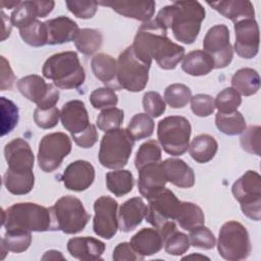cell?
<instances>
[{"label":"cell","instance_id":"obj_56","mask_svg":"<svg viewBox=\"0 0 261 261\" xmlns=\"http://www.w3.org/2000/svg\"><path fill=\"white\" fill-rule=\"evenodd\" d=\"M15 76L9 62L4 56H1V91L10 90L14 84Z\"/></svg>","mask_w":261,"mask_h":261},{"label":"cell","instance_id":"obj_20","mask_svg":"<svg viewBox=\"0 0 261 261\" xmlns=\"http://www.w3.org/2000/svg\"><path fill=\"white\" fill-rule=\"evenodd\" d=\"M60 119L71 137L85 132L91 124L85 103L81 100L66 102L61 108Z\"/></svg>","mask_w":261,"mask_h":261},{"label":"cell","instance_id":"obj_29","mask_svg":"<svg viewBox=\"0 0 261 261\" xmlns=\"http://www.w3.org/2000/svg\"><path fill=\"white\" fill-rule=\"evenodd\" d=\"M130 245L142 257L157 254L164 245V239L157 228L145 227L130 239Z\"/></svg>","mask_w":261,"mask_h":261},{"label":"cell","instance_id":"obj_51","mask_svg":"<svg viewBox=\"0 0 261 261\" xmlns=\"http://www.w3.org/2000/svg\"><path fill=\"white\" fill-rule=\"evenodd\" d=\"M60 117V112L57 107L41 109L36 108L34 111V121L36 124L44 129L52 128L57 125Z\"/></svg>","mask_w":261,"mask_h":261},{"label":"cell","instance_id":"obj_4","mask_svg":"<svg viewBox=\"0 0 261 261\" xmlns=\"http://www.w3.org/2000/svg\"><path fill=\"white\" fill-rule=\"evenodd\" d=\"M44 77L51 80L59 89L70 90L81 87L86 79L85 69L74 51H65L50 56L42 68Z\"/></svg>","mask_w":261,"mask_h":261},{"label":"cell","instance_id":"obj_14","mask_svg":"<svg viewBox=\"0 0 261 261\" xmlns=\"http://www.w3.org/2000/svg\"><path fill=\"white\" fill-rule=\"evenodd\" d=\"M203 49L213 59L214 68L226 67L233 57L228 28L225 24H216L210 28L204 37Z\"/></svg>","mask_w":261,"mask_h":261},{"label":"cell","instance_id":"obj_28","mask_svg":"<svg viewBox=\"0 0 261 261\" xmlns=\"http://www.w3.org/2000/svg\"><path fill=\"white\" fill-rule=\"evenodd\" d=\"M214 10L233 23L248 18H255V10L252 2L248 0H221L207 2Z\"/></svg>","mask_w":261,"mask_h":261},{"label":"cell","instance_id":"obj_27","mask_svg":"<svg viewBox=\"0 0 261 261\" xmlns=\"http://www.w3.org/2000/svg\"><path fill=\"white\" fill-rule=\"evenodd\" d=\"M91 67L96 79L112 90L121 89L117 81V62L108 54L98 53L91 60Z\"/></svg>","mask_w":261,"mask_h":261},{"label":"cell","instance_id":"obj_40","mask_svg":"<svg viewBox=\"0 0 261 261\" xmlns=\"http://www.w3.org/2000/svg\"><path fill=\"white\" fill-rule=\"evenodd\" d=\"M161 162V148L157 141L149 140L143 143L137 151L135 157V166L139 170L142 167Z\"/></svg>","mask_w":261,"mask_h":261},{"label":"cell","instance_id":"obj_57","mask_svg":"<svg viewBox=\"0 0 261 261\" xmlns=\"http://www.w3.org/2000/svg\"><path fill=\"white\" fill-rule=\"evenodd\" d=\"M1 15H2V19H3V33H2V41H4L7 37H9L10 35V32H11V27H12V23L11 21H9L8 23L6 22L7 20V16L4 14L3 11H1Z\"/></svg>","mask_w":261,"mask_h":261},{"label":"cell","instance_id":"obj_16","mask_svg":"<svg viewBox=\"0 0 261 261\" xmlns=\"http://www.w3.org/2000/svg\"><path fill=\"white\" fill-rule=\"evenodd\" d=\"M236 33L234 50L246 59L254 58L259 51V27L255 18L243 19L233 24Z\"/></svg>","mask_w":261,"mask_h":261},{"label":"cell","instance_id":"obj_33","mask_svg":"<svg viewBox=\"0 0 261 261\" xmlns=\"http://www.w3.org/2000/svg\"><path fill=\"white\" fill-rule=\"evenodd\" d=\"M6 190L13 195H25L30 193L35 185V175L30 172H15L7 169L3 176Z\"/></svg>","mask_w":261,"mask_h":261},{"label":"cell","instance_id":"obj_3","mask_svg":"<svg viewBox=\"0 0 261 261\" xmlns=\"http://www.w3.org/2000/svg\"><path fill=\"white\" fill-rule=\"evenodd\" d=\"M50 210L32 202L15 203L2 210V225L6 230L47 231L51 229Z\"/></svg>","mask_w":261,"mask_h":261},{"label":"cell","instance_id":"obj_43","mask_svg":"<svg viewBox=\"0 0 261 261\" xmlns=\"http://www.w3.org/2000/svg\"><path fill=\"white\" fill-rule=\"evenodd\" d=\"M242 103L241 94L233 88H225L217 94L214 104L220 113H230L237 111Z\"/></svg>","mask_w":261,"mask_h":261},{"label":"cell","instance_id":"obj_6","mask_svg":"<svg viewBox=\"0 0 261 261\" xmlns=\"http://www.w3.org/2000/svg\"><path fill=\"white\" fill-rule=\"evenodd\" d=\"M134 145L135 139L126 128L106 132L100 143L99 162L106 168L120 169L126 165Z\"/></svg>","mask_w":261,"mask_h":261},{"label":"cell","instance_id":"obj_50","mask_svg":"<svg viewBox=\"0 0 261 261\" xmlns=\"http://www.w3.org/2000/svg\"><path fill=\"white\" fill-rule=\"evenodd\" d=\"M143 108L151 117H159L161 116L166 109V104L162 96L154 91H150L145 93L143 97Z\"/></svg>","mask_w":261,"mask_h":261},{"label":"cell","instance_id":"obj_46","mask_svg":"<svg viewBox=\"0 0 261 261\" xmlns=\"http://www.w3.org/2000/svg\"><path fill=\"white\" fill-rule=\"evenodd\" d=\"M90 102L95 109H106L115 107L118 102V97L110 88H98L91 93Z\"/></svg>","mask_w":261,"mask_h":261},{"label":"cell","instance_id":"obj_55","mask_svg":"<svg viewBox=\"0 0 261 261\" xmlns=\"http://www.w3.org/2000/svg\"><path fill=\"white\" fill-rule=\"evenodd\" d=\"M72 139L81 148H92L98 141V132L94 124H90V126L85 132L72 136Z\"/></svg>","mask_w":261,"mask_h":261},{"label":"cell","instance_id":"obj_36","mask_svg":"<svg viewBox=\"0 0 261 261\" xmlns=\"http://www.w3.org/2000/svg\"><path fill=\"white\" fill-rule=\"evenodd\" d=\"M32 243V234L30 231L19 230H6L3 239L1 240V253L2 259L5 254L9 252L22 253L27 251Z\"/></svg>","mask_w":261,"mask_h":261},{"label":"cell","instance_id":"obj_32","mask_svg":"<svg viewBox=\"0 0 261 261\" xmlns=\"http://www.w3.org/2000/svg\"><path fill=\"white\" fill-rule=\"evenodd\" d=\"M231 86L240 94L244 96H252L260 89L259 73L253 68H241L232 75Z\"/></svg>","mask_w":261,"mask_h":261},{"label":"cell","instance_id":"obj_31","mask_svg":"<svg viewBox=\"0 0 261 261\" xmlns=\"http://www.w3.org/2000/svg\"><path fill=\"white\" fill-rule=\"evenodd\" d=\"M218 144L216 140L207 134L195 137L189 146L191 157L198 163H207L212 160L217 152Z\"/></svg>","mask_w":261,"mask_h":261},{"label":"cell","instance_id":"obj_23","mask_svg":"<svg viewBox=\"0 0 261 261\" xmlns=\"http://www.w3.org/2000/svg\"><path fill=\"white\" fill-rule=\"evenodd\" d=\"M147 211L148 207L142 198L134 197L126 200L119 207L117 215L118 227L123 232L136 229L142 223V220L146 218Z\"/></svg>","mask_w":261,"mask_h":261},{"label":"cell","instance_id":"obj_21","mask_svg":"<svg viewBox=\"0 0 261 261\" xmlns=\"http://www.w3.org/2000/svg\"><path fill=\"white\" fill-rule=\"evenodd\" d=\"M98 4L108 6L115 12L121 14L124 17L134 18L140 21L147 22L151 20L155 12L156 3L152 0L148 1H100Z\"/></svg>","mask_w":261,"mask_h":261},{"label":"cell","instance_id":"obj_49","mask_svg":"<svg viewBox=\"0 0 261 261\" xmlns=\"http://www.w3.org/2000/svg\"><path fill=\"white\" fill-rule=\"evenodd\" d=\"M260 138L261 127L259 125H251L242 133L241 146L243 150L250 154L260 155Z\"/></svg>","mask_w":261,"mask_h":261},{"label":"cell","instance_id":"obj_53","mask_svg":"<svg viewBox=\"0 0 261 261\" xmlns=\"http://www.w3.org/2000/svg\"><path fill=\"white\" fill-rule=\"evenodd\" d=\"M68 10L79 18L89 19L92 18L98 9L97 1H66Z\"/></svg>","mask_w":261,"mask_h":261},{"label":"cell","instance_id":"obj_5","mask_svg":"<svg viewBox=\"0 0 261 261\" xmlns=\"http://www.w3.org/2000/svg\"><path fill=\"white\" fill-rule=\"evenodd\" d=\"M49 210L52 219L50 230H61L67 234L84 230L91 218L82 201L73 196L59 198Z\"/></svg>","mask_w":261,"mask_h":261},{"label":"cell","instance_id":"obj_60","mask_svg":"<svg viewBox=\"0 0 261 261\" xmlns=\"http://www.w3.org/2000/svg\"><path fill=\"white\" fill-rule=\"evenodd\" d=\"M193 257H196V258H201V259H209L208 257L206 256H203V255H198V254H193V255H190V256H187L182 259H188V258H193Z\"/></svg>","mask_w":261,"mask_h":261},{"label":"cell","instance_id":"obj_18","mask_svg":"<svg viewBox=\"0 0 261 261\" xmlns=\"http://www.w3.org/2000/svg\"><path fill=\"white\" fill-rule=\"evenodd\" d=\"M60 179L67 190L83 192L94 182L95 168L89 161L76 160L65 168Z\"/></svg>","mask_w":261,"mask_h":261},{"label":"cell","instance_id":"obj_25","mask_svg":"<svg viewBox=\"0 0 261 261\" xmlns=\"http://www.w3.org/2000/svg\"><path fill=\"white\" fill-rule=\"evenodd\" d=\"M48 34L47 44L60 45L74 41L80 29L77 23L67 16H57L45 21Z\"/></svg>","mask_w":261,"mask_h":261},{"label":"cell","instance_id":"obj_37","mask_svg":"<svg viewBox=\"0 0 261 261\" xmlns=\"http://www.w3.org/2000/svg\"><path fill=\"white\" fill-rule=\"evenodd\" d=\"M216 127L227 136H237L246 129V120L238 110L230 113L217 112L215 115Z\"/></svg>","mask_w":261,"mask_h":261},{"label":"cell","instance_id":"obj_19","mask_svg":"<svg viewBox=\"0 0 261 261\" xmlns=\"http://www.w3.org/2000/svg\"><path fill=\"white\" fill-rule=\"evenodd\" d=\"M55 2L52 0H27L21 1L20 4L14 8L10 15V21L12 25L21 29L38 17L47 16L54 8Z\"/></svg>","mask_w":261,"mask_h":261},{"label":"cell","instance_id":"obj_41","mask_svg":"<svg viewBox=\"0 0 261 261\" xmlns=\"http://www.w3.org/2000/svg\"><path fill=\"white\" fill-rule=\"evenodd\" d=\"M135 141L143 140L152 136L154 132V121L146 113H138L133 116L126 127Z\"/></svg>","mask_w":261,"mask_h":261},{"label":"cell","instance_id":"obj_13","mask_svg":"<svg viewBox=\"0 0 261 261\" xmlns=\"http://www.w3.org/2000/svg\"><path fill=\"white\" fill-rule=\"evenodd\" d=\"M17 89L24 98L37 104L38 108L47 109L56 105L59 100V91L52 84H47L43 77L30 74L18 80Z\"/></svg>","mask_w":261,"mask_h":261},{"label":"cell","instance_id":"obj_9","mask_svg":"<svg viewBox=\"0 0 261 261\" xmlns=\"http://www.w3.org/2000/svg\"><path fill=\"white\" fill-rule=\"evenodd\" d=\"M234 199L248 218L259 221L261 218V176L254 170L246 171L231 187Z\"/></svg>","mask_w":261,"mask_h":261},{"label":"cell","instance_id":"obj_12","mask_svg":"<svg viewBox=\"0 0 261 261\" xmlns=\"http://www.w3.org/2000/svg\"><path fill=\"white\" fill-rule=\"evenodd\" d=\"M146 220L155 228L161 229L176 218L180 202L168 189H163L149 200Z\"/></svg>","mask_w":261,"mask_h":261},{"label":"cell","instance_id":"obj_35","mask_svg":"<svg viewBox=\"0 0 261 261\" xmlns=\"http://www.w3.org/2000/svg\"><path fill=\"white\" fill-rule=\"evenodd\" d=\"M178 225L185 230H191L205 222L204 212L197 204L192 202H180L176 218Z\"/></svg>","mask_w":261,"mask_h":261},{"label":"cell","instance_id":"obj_17","mask_svg":"<svg viewBox=\"0 0 261 261\" xmlns=\"http://www.w3.org/2000/svg\"><path fill=\"white\" fill-rule=\"evenodd\" d=\"M4 157L8 169L15 172L33 171L35 156L30 144L21 138H16L5 145Z\"/></svg>","mask_w":261,"mask_h":261},{"label":"cell","instance_id":"obj_15","mask_svg":"<svg viewBox=\"0 0 261 261\" xmlns=\"http://www.w3.org/2000/svg\"><path fill=\"white\" fill-rule=\"evenodd\" d=\"M116 200L109 196H101L94 203V232L103 239H112L118 229Z\"/></svg>","mask_w":261,"mask_h":261},{"label":"cell","instance_id":"obj_59","mask_svg":"<svg viewBox=\"0 0 261 261\" xmlns=\"http://www.w3.org/2000/svg\"><path fill=\"white\" fill-rule=\"evenodd\" d=\"M21 1H6V0H2L0 2L1 7L2 8H7V9H11V8H15L20 4Z\"/></svg>","mask_w":261,"mask_h":261},{"label":"cell","instance_id":"obj_2","mask_svg":"<svg viewBox=\"0 0 261 261\" xmlns=\"http://www.w3.org/2000/svg\"><path fill=\"white\" fill-rule=\"evenodd\" d=\"M205 14L198 1H176L161 8L155 20L165 30L170 29L177 41L190 45L196 41Z\"/></svg>","mask_w":261,"mask_h":261},{"label":"cell","instance_id":"obj_47","mask_svg":"<svg viewBox=\"0 0 261 261\" xmlns=\"http://www.w3.org/2000/svg\"><path fill=\"white\" fill-rule=\"evenodd\" d=\"M190 243L193 247L210 250L214 248L216 240L213 232L204 225H199L190 230Z\"/></svg>","mask_w":261,"mask_h":261},{"label":"cell","instance_id":"obj_11","mask_svg":"<svg viewBox=\"0 0 261 261\" xmlns=\"http://www.w3.org/2000/svg\"><path fill=\"white\" fill-rule=\"evenodd\" d=\"M71 151V140L61 132L44 136L39 144L38 163L44 172L56 170Z\"/></svg>","mask_w":261,"mask_h":261},{"label":"cell","instance_id":"obj_44","mask_svg":"<svg viewBox=\"0 0 261 261\" xmlns=\"http://www.w3.org/2000/svg\"><path fill=\"white\" fill-rule=\"evenodd\" d=\"M1 101V136L9 134L18 122V108L9 99L0 98Z\"/></svg>","mask_w":261,"mask_h":261},{"label":"cell","instance_id":"obj_30","mask_svg":"<svg viewBox=\"0 0 261 261\" xmlns=\"http://www.w3.org/2000/svg\"><path fill=\"white\" fill-rule=\"evenodd\" d=\"M181 69L193 76L206 75L214 69V62L204 50H194L184 56Z\"/></svg>","mask_w":261,"mask_h":261},{"label":"cell","instance_id":"obj_26","mask_svg":"<svg viewBox=\"0 0 261 261\" xmlns=\"http://www.w3.org/2000/svg\"><path fill=\"white\" fill-rule=\"evenodd\" d=\"M167 181L180 189H189L195 185L194 170L181 159L167 158L161 162Z\"/></svg>","mask_w":261,"mask_h":261},{"label":"cell","instance_id":"obj_38","mask_svg":"<svg viewBox=\"0 0 261 261\" xmlns=\"http://www.w3.org/2000/svg\"><path fill=\"white\" fill-rule=\"evenodd\" d=\"M73 42L81 53L90 56L101 48L103 36L98 30L80 29Z\"/></svg>","mask_w":261,"mask_h":261},{"label":"cell","instance_id":"obj_42","mask_svg":"<svg viewBox=\"0 0 261 261\" xmlns=\"http://www.w3.org/2000/svg\"><path fill=\"white\" fill-rule=\"evenodd\" d=\"M191 98L192 91L184 84L169 85L164 91V100L171 108H184Z\"/></svg>","mask_w":261,"mask_h":261},{"label":"cell","instance_id":"obj_8","mask_svg":"<svg viewBox=\"0 0 261 261\" xmlns=\"http://www.w3.org/2000/svg\"><path fill=\"white\" fill-rule=\"evenodd\" d=\"M217 250L219 255L228 261L248 258L251 253V242L247 228L236 220L223 223L218 234Z\"/></svg>","mask_w":261,"mask_h":261},{"label":"cell","instance_id":"obj_22","mask_svg":"<svg viewBox=\"0 0 261 261\" xmlns=\"http://www.w3.org/2000/svg\"><path fill=\"white\" fill-rule=\"evenodd\" d=\"M167 182L161 162L152 163L139 169L138 190L140 194L149 200L159 191L165 188Z\"/></svg>","mask_w":261,"mask_h":261},{"label":"cell","instance_id":"obj_24","mask_svg":"<svg viewBox=\"0 0 261 261\" xmlns=\"http://www.w3.org/2000/svg\"><path fill=\"white\" fill-rule=\"evenodd\" d=\"M106 249L103 242L92 237L72 238L67 242V251L71 257L83 260H101Z\"/></svg>","mask_w":261,"mask_h":261},{"label":"cell","instance_id":"obj_54","mask_svg":"<svg viewBox=\"0 0 261 261\" xmlns=\"http://www.w3.org/2000/svg\"><path fill=\"white\" fill-rule=\"evenodd\" d=\"M113 260L115 261H138L143 260L144 257L139 255L136 250L133 248L130 243H119L113 250L112 255Z\"/></svg>","mask_w":261,"mask_h":261},{"label":"cell","instance_id":"obj_7","mask_svg":"<svg viewBox=\"0 0 261 261\" xmlns=\"http://www.w3.org/2000/svg\"><path fill=\"white\" fill-rule=\"evenodd\" d=\"M191 134L190 121L184 116L171 115L158 122V141L163 150L171 156H180L188 151Z\"/></svg>","mask_w":261,"mask_h":261},{"label":"cell","instance_id":"obj_1","mask_svg":"<svg viewBox=\"0 0 261 261\" xmlns=\"http://www.w3.org/2000/svg\"><path fill=\"white\" fill-rule=\"evenodd\" d=\"M133 51L137 58L150 64L155 59L162 69H174L185 56V48L167 37V30L155 19L144 22L138 30Z\"/></svg>","mask_w":261,"mask_h":261},{"label":"cell","instance_id":"obj_58","mask_svg":"<svg viewBox=\"0 0 261 261\" xmlns=\"http://www.w3.org/2000/svg\"><path fill=\"white\" fill-rule=\"evenodd\" d=\"M57 259H62L64 260L63 255L61 254V252L56 251V250H50L47 251L44 256L42 257V260H57Z\"/></svg>","mask_w":261,"mask_h":261},{"label":"cell","instance_id":"obj_45","mask_svg":"<svg viewBox=\"0 0 261 261\" xmlns=\"http://www.w3.org/2000/svg\"><path fill=\"white\" fill-rule=\"evenodd\" d=\"M124 118L123 111L116 107H110L103 109L97 117L96 123L99 129L103 132H109L120 127Z\"/></svg>","mask_w":261,"mask_h":261},{"label":"cell","instance_id":"obj_52","mask_svg":"<svg viewBox=\"0 0 261 261\" xmlns=\"http://www.w3.org/2000/svg\"><path fill=\"white\" fill-rule=\"evenodd\" d=\"M191 108L199 117L209 116L215 110L214 99L207 94H197L191 98Z\"/></svg>","mask_w":261,"mask_h":261},{"label":"cell","instance_id":"obj_48","mask_svg":"<svg viewBox=\"0 0 261 261\" xmlns=\"http://www.w3.org/2000/svg\"><path fill=\"white\" fill-rule=\"evenodd\" d=\"M190 245L189 237L177 230L170 233L164 241L165 252L172 256H180L185 254L189 250Z\"/></svg>","mask_w":261,"mask_h":261},{"label":"cell","instance_id":"obj_39","mask_svg":"<svg viewBox=\"0 0 261 261\" xmlns=\"http://www.w3.org/2000/svg\"><path fill=\"white\" fill-rule=\"evenodd\" d=\"M19 35L22 41L32 47L44 46L48 41L46 24L38 19L19 29Z\"/></svg>","mask_w":261,"mask_h":261},{"label":"cell","instance_id":"obj_34","mask_svg":"<svg viewBox=\"0 0 261 261\" xmlns=\"http://www.w3.org/2000/svg\"><path fill=\"white\" fill-rule=\"evenodd\" d=\"M134 185V175L127 169H116L106 173L107 189L116 197H122L130 193Z\"/></svg>","mask_w":261,"mask_h":261},{"label":"cell","instance_id":"obj_10","mask_svg":"<svg viewBox=\"0 0 261 261\" xmlns=\"http://www.w3.org/2000/svg\"><path fill=\"white\" fill-rule=\"evenodd\" d=\"M150 64L136 57L132 46L125 48L117 59V81L120 88L128 92H141L149 81Z\"/></svg>","mask_w":261,"mask_h":261}]
</instances>
